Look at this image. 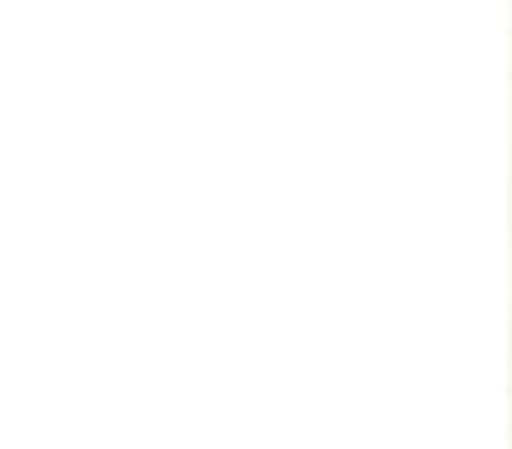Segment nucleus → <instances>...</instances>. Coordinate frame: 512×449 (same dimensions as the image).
I'll return each instance as SVG.
<instances>
[]
</instances>
